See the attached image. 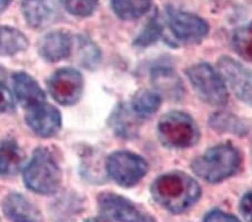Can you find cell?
<instances>
[{"instance_id":"obj_1","label":"cell","mask_w":252,"mask_h":222,"mask_svg":"<svg viewBox=\"0 0 252 222\" xmlns=\"http://www.w3.org/2000/svg\"><path fill=\"white\" fill-rule=\"evenodd\" d=\"M150 191L158 204L176 215L189 210L202 194L197 182L184 172H170L158 176Z\"/></svg>"},{"instance_id":"obj_2","label":"cell","mask_w":252,"mask_h":222,"mask_svg":"<svg viewBox=\"0 0 252 222\" xmlns=\"http://www.w3.org/2000/svg\"><path fill=\"white\" fill-rule=\"evenodd\" d=\"M241 154L230 143L207 149L204 154L193 160V172L209 183H220L233 176L241 165Z\"/></svg>"},{"instance_id":"obj_3","label":"cell","mask_w":252,"mask_h":222,"mask_svg":"<svg viewBox=\"0 0 252 222\" xmlns=\"http://www.w3.org/2000/svg\"><path fill=\"white\" fill-rule=\"evenodd\" d=\"M27 189L43 195L58 192L62 182V171L54 156L46 148H37L24 171Z\"/></svg>"},{"instance_id":"obj_4","label":"cell","mask_w":252,"mask_h":222,"mask_svg":"<svg viewBox=\"0 0 252 222\" xmlns=\"http://www.w3.org/2000/svg\"><path fill=\"white\" fill-rule=\"evenodd\" d=\"M157 134L165 147L173 149L192 147L200 139L195 120L183 111H170L162 116L158 123Z\"/></svg>"},{"instance_id":"obj_5","label":"cell","mask_w":252,"mask_h":222,"mask_svg":"<svg viewBox=\"0 0 252 222\" xmlns=\"http://www.w3.org/2000/svg\"><path fill=\"white\" fill-rule=\"evenodd\" d=\"M165 27L169 32L167 38L174 45L196 44L209 33V25L200 16L167 7L165 11Z\"/></svg>"},{"instance_id":"obj_6","label":"cell","mask_w":252,"mask_h":222,"mask_svg":"<svg viewBox=\"0 0 252 222\" xmlns=\"http://www.w3.org/2000/svg\"><path fill=\"white\" fill-rule=\"evenodd\" d=\"M197 95L212 106H224L229 100L226 86L220 73L206 63L196 64L186 70Z\"/></svg>"},{"instance_id":"obj_7","label":"cell","mask_w":252,"mask_h":222,"mask_svg":"<svg viewBox=\"0 0 252 222\" xmlns=\"http://www.w3.org/2000/svg\"><path fill=\"white\" fill-rule=\"evenodd\" d=\"M107 171L109 176L120 187L136 185L147 174L148 163L141 156L131 152H116L108 157Z\"/></svg>"},{"instance_id":"obj_8","label":"cell","mask_w":252,"mask_h":222,"mask_svg":"<svg viewBox=\"0 0 252 222\" xmlns=\"http://www.w3.org/2000/svg\"><path fill=\"white\" fill-rule=\"evenodd\" d=\"M97 204L102 216L117 222H156L155 218L133 202L111 192L101 193Z\"/></svg>"},{"instance_id":"obj_9","label":"cell","mask_w":252,"mask_h":222,"mask_svg":"<svg viewBox=\"0 0 252 222\" xmlns=\"http://www.w3.org/2000/svg\"><path fill=\"white\" fill-rule=\"evenodd\" d=\"M47 88L53 99L60 104L72 106L82 96L83 78L75 68L64 67L48 79Z\"/></svg>"},{"instance_id":"obj_10","label":"cell","mask_w":252,"mask_h":222,"mask_svg":"<svg viewBox=\"0 0 252 222\" xmlns=\"http://www.w3.org/2000/svg\"><path fill=\"white\" fill-rule=\"evenodd\" d=\"M219 72L225 83L239 99L252 103V73L237 61L224 56L218 64Z\"/></svg>"},{"instance_id":"obj_11","label":"cell","mask_w":252,"mask_h":222,"mask_svg":"<svg viewBox=\"0 0 252 222\" xmlns=\"http://www.w3.org/2000/svg\"><path fill=\"white\" fill-rule=\"evenodd\" d=\"M26 123L36 135L47 138L58 134L62 126V117L55 107L44 102L28 109Z\"/></svg>"},{"instance_id":"obj_12","label":"cell","mask_w":252,"mask_h":222,"mask_svg":"<svg viewBox=\"0 0 252 222\" xmlns=\"http://www.w3.org/2000/svg\"><path fill=\"white\" fill-rule=\"evenodd\" d=\"M2 210L13 222H43L39 209L19 193H9L2 202Z\"/></svg>"},{"instance_id":"obj_13","label":"cell","mask_w":252,"mask_h":222,"mask_svg":"<svg viewBox=\"0 0 252 222\" xmlns=\"http://www.w3.org/2000/svg\"><path fill=\"white\" fill-rule=\"evenodd\" d=\"M13 88L16 98L27 110L46 101L45 92L37 81L25 72H17L13 75Z\"/></svg>"},{"instance_id":"obj_14","label":"cell","mask_w":252,"mask_h":222,"mask_svg":"<svg viewBox=\"0 0 252 222\" xmlns=\"http://www.w3.org/2000/svg\"><path fill=\"white\" fill-rule=\"evenodd\" d=\"M73 39L66 32H53L47 34L38 44V52L48 62H59L71 55Z\"/></svg>"},{"instance_id":"obj_15","label":"cell","mask_w":252,"mask_h":222,"mask_svg":"<svg viewBox=\"0 0 252 222\" xmlns=\"http://www.w3.org/2000/svg\"><path fill=\"white\" fill-rule=\"evenodd\" d=\"M25 164L23 149L14 141H0V175H16Z\"/></svg>"},{"instance_id":"obj_16","label":"cell","mask_w":252,"mask_h":222,"mask_svg":"<svg viewBox=\"0 0 252 222\" xmlns=\"http://www.w3.org/2000/svg\"><path fill=\"white\" fill-rule=\"evenodd\" d=\"M23 11L27 24L34 28L50 25L54 18V9L45 0H24Z\"/></svg>"},{"instance_id":"obj_17","label":"cell","mask_w":252,"mask_h":222,"mask_svg":"<svg viewBox=\"0 0 252 222\" xmlns=\"http://www.w3.org/2000/svg\"><path fill=\"white\" fill-rule=\"evenodd\" d=\"M28 39L22 32L13 27H0V55L14 56L26 51L28 48Z\"/></svg>"},{"instance_id":"obj_18","label":"cell","mask_w":252,"mask_h":222,"mask_svg":"<svg viewBox=\"0 0 252 222\" xmlns=\"http://www.w3.org/2000/svg\"><path fill=\"white\" fill-rule=\"evenodd\" d=\"M141 119L131 107H120L113 115L112 125L117 134L123 137H133L136 136Z\"/></svg>"},{"instance_id":"obj_19","label":"cell","mask_w":252,"mask_h":222,"mask_svg":"<svg viewBox=\"0 0 252 222\" xmlns=\"http://www.w3.org/2000/svg\"><path fill=\"white\" fill-rule=\"evenodd\" d=\"M153 81L162 94L175 98L183 95V86L180 78L169 68H156L153 72Z\"/></svg>"},{"instance_id":"obj_20","label":"cell","mask_w":252,"mask_h":222,"mask_svg":"<svg viewBox=\"0 0 252 222\" xmlns=\"http://www.w3.org/2000/svg\"><path fill=\"white\" fill-rule=\"evenodd\" d=\"M112 9L124 20L140 18L149 10L152 0H111Z\"/></svg>"},{"instance_id":"obj_21","label":"cell","mask_w":252,"mask_h":222,"mask_svg":"<svg viewBox=\"0 0 252 222\" xmlns=\"http://www.w3.org/2000/svg\"><path fill=\"white\" fill-rule=\"evenodd\" d=\"M210 125L214 128V130L230 132V134L239 136H245L249 131L246 123H243L237 116L227 114V112H217L212 115L210 118Z\"/></svg>"},{"instance_id":"obj_22","label":"cell","mask_w":252,"mask_h":222,"mask_svg":"<svg viewBox=\"0 0 252 222\" xmlns=\"http://www.w3.org/2000/svg\"><path fill=\"white\" fill-rule=\"evenodd\" d=\"M160 103L161 96L159 94L149 90H142L133 95L130 107L140 118L144 119L146 117L155 114L159 109Z\"/></svg>"},{"instance_id":"obj_23","label":"cell","mask_w":252,"mask_h":222,"mask_svg":"<svg viewBox=\"0 0 252 222\" xmlns=\"http://www.w3.org/2000/svg\"><path fill=\"white\" fill-rule=\"evenodd\" d=\"M232 46L239 56L252 62V23L239 27L232 36Z\"/></svg>"},{"instance_id":"obj_24","label":"cell","mask_w":252,"mask_h":222,"mask_svg":"<svg viewBox=\"0 0 252 222\" xmlns=\"http://www.w3.org/2000/svg\"><path fill=\"white\" fill-rule=\"evenodd\" d=\"M68 13L79 17H88L95 10L97 0H61Z\"/></svg>"},{"instance_id":"obj_25","label":"cell","mask_w":252,"mask_h":222,"mask_svg":"<svg viewBox=\"0 0 252 222\" xmlns=\"http://www.w3.org/2000/svg\"><path fill=\"white\" fill-rule=\"evenodd\" d=\"M162 33V26L159 20H158L157 16L154 17L152 20H150L149 24L144 30V32L139 35V37L136 39L135 44L137 46L144 47L147 46L149 44H152L155 42V40L159 37Z\"/></svg>"},{"instance_id":"obj_26","label":"cell","mask_w":252,"mask_h":222,"mask_svg":"<svg viewBox=\"0 0 252 222\" xmlns=\"http://www.w3.org/2000/svg\"><path fill=\"white\" fill-rule=\"evenodd\" d=\"M79 48L81 63H83L85 66L91 67L99 62L100 51L90 40L84 38L79 39Z\"/></svg>"},{"instance_id":"obj_27","label":"cell","mask_w":252,"mask_h":222,"mask_svg":"<svg viewBox=\"0 0 252 222\" xmlns=\"http://www.w3.org/2000/svg\"><path fill=\"white\" fill-rule=\"evenodd\" d=\"M14 99L6 84L0 81V112H10L14 110Z\"/></svg>"},{"instance_id":"obj_28","label":"cell","mask_w":252,"mask_h":222,"mask_svg":"<svg viewBox=\"0 0 252 222\" xmlns=\"http://www.w3.org/2000/svg\"><path fill=\"white\" fill-rule=\"evenodd\" d=\"M203 222H241V221H240L237 217L230 215V213H226V212L221 211V210L214 209L206 213Z\"/></svg>"},{"instance_id":"obj_29","label":"cell","mask_w":252,"mask_h":222,"mask_svg":"<svg viewBox=\"0 0 252 222\" xmlns=\"http://www.w3.org/2000/svg\"><path fill=\"white\" fill-rule=\"evenodd\" d=\"M240 212L247 222H252V190L247 192L240 201Z\"/></svg>"},{"instance_id":"obj_30","label":"cell","mask_w":252,"mask_h":222,"mask_svg":"<svg viewBox=\"0 0 252 222\" xmlns=\"http://www.w3.org/2000/svg\"><path fill=\"white\" fill-rule=\"evenodd\" d=\"M11 0H0V13H2L3 10H6L8 6L10 5Z\"/></svg>"},{"instance_id":"obj_31","label":"cell","mask_w":252,"mask_h":222,"mask_svg":"<svg viewBox=\"0 0 252 222\" xmlns=\"http://www.w3.org/2000/svg\"><path fill=\"white\" fill-rule=\"evenodd\" d=\"M85 222H111V221L105 217H100V218L97 217V218H91V219H89Z\"/></svg>"}]
</instances>
